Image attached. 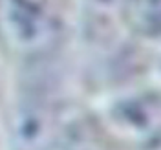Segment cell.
I'll return each instance as SVG.
<instances>
[{
	"instance_id": "cell-5",
	"label": "cell",
	"mask_w": 161,
	"mask_h": 150,
	"mask_svg": "<svg viewBox=\"0 0 161 150\" xmlns=\"http://www.w3.org/2000/svg\"><path fill=\"white\" fill-rule=\"evenodd\" d=\"M95 2H101V4H115V2H125V0H95Z\"/></svg>"
},
{
	"instance_id": "cell-4",
	"label": "cell",
	"mask_w": 161,
	"mask_h": 150,
	"mask_svg": "<svg viewBox=\"0 0 161 150\" xmlns=\"http://www.w3.org/2000/svg\"><path fill=\"white\" fill-rule=\"evenodd\" d=\"M134 30L147 37H161V0H125Z\"/></svg>"
},
{
	"instance_id": "cell-3",
	"label": "cell",
	"mask_w": 161,
	"mask_h": 150,
	"mask_svg": "<svg viewBox=\"0 0 161 150\" xmlns=\"http://www.w3.org/2000/svg\"><path fill=\"white\" fill-rule=\"evenodd\" d=\"M53 119L39 104L20 106L13 117V143L17 150H40L51 134Z\"/></svg>"
},
{
	"instance_id": "cell-2",
	"label": "cell",
	"mask_w": 161,
	"mask_h": 150,
	"mask_svg": "<svg viewBox=\"0 0 161 150\" xmlns=\"http://www.w3.org/2000/svg\"><path fill=\"white\" fill-rule=\"evenodd\" d=\"M115 121L132 136L154 139L161 136V92H148L121 101L114 110Z\"/></svg>"
},
{
	"instance_id": "cell-1",
	"label": "cell",
	"mask_w": 161,
	"mask_h": 150,
	"mask_svg": "<svg viewBox=\"0 0 161 150\" xmlns=\"http://www.w3.org/2000/svg\"><path fill=\"white\" fill-rule=\"evenodd\" d=\"M60 39L62 20L51 0H0V48L13 59H42Z\"/></svg>"
}]
</instances>
